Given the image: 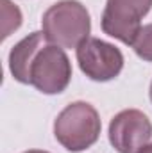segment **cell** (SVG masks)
Returning a JSON list of instances; mask_svg holds the SVG:
<instances>
[{
	"label": "cell",
	"mask_w": 152,
	"mask_h": 153,
	"mask_svg": "<svg viewBox=\"0 0 152 153\" xmlns=\"http://www.w3.org/2000/svg\"><path fill=\"white\" fill-rule=\"evenodd\" d=\"M150 9L152 0H108L100 20L102 30L131 46L141 29V18Z\"/></svg>",
	"instance_id": "cell-4"
},
{
	"label": "cell",
	"mask_w": 152,
	"mask_h": 153,
	"mask_svg": "<svg viewBox=\"0 0 152 153\" xmlns=\"http://www.w3.org/2000/svg\"><path fill=\"white\" fill-rule=\"evenodd\" d=\"M2 4H4V7H2V14H4L2 38L5 39L13 30H16L22 25V13L11 0H2Z\"/></svg>",
	"instance_id": "cell-9"
},
{
	"label": "cell",
	"mask_w": 152,
	"mask_h": 153,
	"mask_svg": "<svg viewBox=\"0 0 152 153\" xmlns=\"http://www.w3.org/2000/svg\"><path fill=\"white\" fill-rule=\"evenodd\" d=\"M152 139V123L138 109H125L109 123V143L118 153H136Z\"/></svg>",
	"instance_id": "cell-6"
},
{
	"label": "cell",
	"mask_w": 152,
	"mask_h": 153,
	"mask_svg": "<svg viewBox=\"0 0 152 153\" xmlns=\"http://www.w3.org/2000/svg\"><path fill=\"white\" fill-rule=\"evenodd\" d=\"M23 153H48V152H43V150H29V152H23Z\"/></svg>",
	"instance_id": "cell-11"
},
{
	"label": "cell",
	"mask_w": 152,
	"mask_h": 153,
	"mask_svg": "<svg viewBox=\"0 0 152 153\" xmlns=\"http://www.w3.org/2000/svg\"><path fill=\"white\" fill-rule=\"evenodd\" d=\"M102 123L93 105L74 102L66 105L54 121V135L57 143L72 153H79L93 146L100 137Z\"/></svg>",
	"instance_id": "cell-2"
},
{
	"label": "cell",
	"mask_w": 152,
	"mask_h": 153,
	"mask_svg": "<svg viewBox=\"0 0 152 153\" xmlns=\"http://www.w3.org/2000/svg\"><path fill=\"white\" fill-rule=\"evenodd\" d=\"M77 50V62L84 75L95 82H108L120 75L123 68L122 52L108 41L88 38Z\"/></svg>",
	"instance_id": "cell-5"
},
{
	"label": "cell",
	"mask_w": 152,
	"mask_h": 153,
	"mask_svg": "<svg viewBox=\"0 0 152 153\" xmlns=\"http://www.w3.org/2000/svg\"><path fill=\"white\" fill-rule=\"evenodd\" d=\"M41 27L50 45L77 48L90 38L91 20L86 5H82L79 0H59L45 11Z\"/></svg>",
	"instance_id": "cell-1"
},
{
	"label": "cell",
	"mask_w": 152,
	"mask_h": 153,
	"mask_svg": "<svg viewBox=\"0 0 152 153\" xmlns=\"http://www.w3.org/2000/svg\"><path fill=\"white\" fill-rule=\"evenodd\" d=\"M132 50L136 52V55L143 61L152 62V23L143 25L138 32V36L134 39V43L131 45Z\"/></svg>",
	"instance_id": "cell-8"
},
{
	"label": "cell",
	"mask_w": 152,
	"mask_h": 153,
	"mask_svg": "<svg viewBox=\"0 0 152 153\" xmlns=\"http://www.w3.org/2000/svg\"><path fill=\"white\" fill-rule=\"evenodd\" d=\"M136 153H152V143H149V144H145L143 148H140Z\"/></svg>",
	"instance_id": "cell-10"
},
{
	"label": "cell",
	"mask_w": 152,
	"mask_h": 153,
	"mask_svg": "<svg viewBox=\"0 0 152 153\" xmlns=\"http://www.w3.org/2000/svg\"><path fill=\"white\" fill-rule=\"evenodd\" d=\"M72 80V62L65 48L45 45L32 59L29 70V84L43 94L63 93Z\"/></svg>",
	"instance_id": "cell-3"
},
{
	"label": "cell",
	"mask_w": 152,
	"mask_h": 153,
	"mask_svg": "<svg viewBox=\"0 0 152 153\" xmlns=\"http://www.w3.org/2000/svg\"><path fill=\"white\" fill-rule=\"evenodd\" d=\"M149 94H150V102H152V82H150V91H149Z\"/></svg>",
	"instance_id": "cell-12"
},
{
	"label": "cell",
	"mask_w": 152,
	"mask_h": 153,
	"mask_svg": "<svg viewBox=\"0 0 152 153\" xmlns=\"http://www.w3.org/2000/svg\"><path fill=\"white\" fill-rule=\"evenodd\" d=\"M47 45V38L41 32H32L22 41H18L9 52V70L14 80L22 84H29V70L34 55Z\"/></svg>",
	"instance_id": "cell-7"
}]
</instances>
